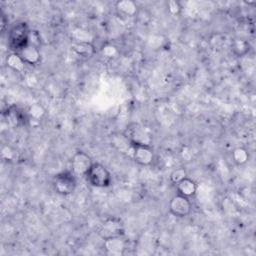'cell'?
<instances>
[{
	"label": "cell",
	"instance_id": "obj_1",
	"mask_svg": "<svg viewBox=\"0 0 256 256\" xmlns=\"http://www.w3.org/2000/svg\"><path fill=\"white\" fill-rule=\"evenodd\" d=\"M31 31L26 22H19L8 32V47L12 52L18 53L29 44Z\"/></svg>",
	"mask_w": 256,
	"mask_h": 256
},
{
	"label": "cell",
	"instance_id": "obj_2",
	"mask_svg": "<svg viewBox=\"0 0 256 256\" xmlns=\"http://www.w3.org/2000/svg\"><path fill=\"white\" fill-rule=\"evenodd\" d=\"M85 178L91 186L97 188L108 187L112 182V175L110 171L103 164L98 162H93L86 173Z\"/></svg>",
	"mask_w": 256,
	"mask_h": 256
},
{
	"label": "cell",
	"instance_id": "obj_3",
	"mask_svg": "<svg viewBox=\"0 0 256 256\" xmlns=\"http://www.w3.org/2000/svg\"><path fill=\"white\" fill-rule=\"evenodd\" d=\"M52 184L58 194L62 196L70 195L75 191L77 186L76 175L72 171H62L55 175Z\"/></svg>",
	"mask_w": 256,
	"mask_h": 256
},
{
	"label": "cell",
	"instance_id": "obj_4",
	"mask_svg": "<svg viewBox=\"0 0 256 256\" xmlns=\"http://www.w3.org/2000/svg\"><path fill=\"white\" fill-rule=\"evenodd\" d=\"M125 138L131 145H151L152 136L138 123H131L124 133Z\"/></svg>",
	"mask_w": 256,
	"mask_h": 256
},
{
	"label": "cell",
	"instance_id": "obj_5",
	"mask_svg": "<svg viewBox=\"0 0 256 256\" xmlns=\"http://www.w3.org/2000/svg\"><path fill=\"white\" fill-rule=\"evenodd\" d=\"M124 224L120 218L109 217L101 225L98 234L103 240H105L111 237L124 235Z\"/></svg>",
	"mask_w": 256,
	"mask_h": 256
},
{
	"label": "cell",
	"instance_id": "obj_6",
	"mask_svg": "<svg viewBox=\"0 0 256 256\" xmlns=\"http://www.w3.org/2000/svg\"><path fill=\"white\" fill-rule=\"evenodd\" d=\"M192 210V204L188 197L180 194L174 195L169 202V212L179 218H184L190 214Z\"/></svg>",
	"mask_w": 256,
	"mask_h": 256
},
{
	"label": "cell",
	"instance_id": "obj_7",
	"mask_svg": "<svg viewBox=\"0 0 256 256\" xmlns=\"http://www.w3.org/2000/svg\"><path fill=\"white\" fill-rule=\"evenodd\" d=\"M131 158L139 165L149 166L154 162V151L151 145H131Z\"/></svg>",
	"mask_w": 256,
	"mask_h": 256
},
{
	"label": "cell",
	"instance_id": "obj_8",
	"mask_svg": "<svg viewBox=\"0 0 256 256\" xmlns=\"http://www.w3.org/2000/svg\"><path fill=\"white\" fill-rule=\"evenodd\" d=\"M3 116L5 117L7 124L12 127L24 126L29 121L27 111H23L16 105H11L7 107V109L3 112Z\"/></svg>",
	"mask_w": 256,
	"mask_h": 256
},
{
	"label": "cell",
	"instance_id": "obj_9",
	"mask_svg": "<svg viewBox=\"0 0 256 256\" xmlns=\"http://www.w3.org/2000/svg\"><path fill=\"white\" fill-rule=\"evenodd\" d=\"M92 164V158L87 153L79 151L71 159V171L76 176H85Z\"/></svg>",
	"mask_w": 256,
	"mask_h": 256
},
{
	"label": "cell",
	"instance_id": "obj_10",
	"mask_svg": "<svg viewBox=\"0 0 256 256\" xmlns=\"http://www.w3.org/2000/svg\"><path fill=\"white\" fill-rule=\"evenodd\" d=\"M103 247L108 254L122 255L127 249V240L124 238V235L111 237L104 240Z\"/></svg>",
	"mask_w": 256,
	"mask_h": 256
},
{
	"label": "cell",
	"instance_id": "obj_11",
	"mask_svg": "<svg viewBox=\"0 0 256 256\" xmlns=\"http://www.w3.org/2000/svg\"><path fill=\"white\" fill-rule=\"evenodd\" d=\"M18 54L22 57V59L24 60V62L26 64L36 65L41 60V53H40L39 48L30 43L28 45H26L23 49H21L18 52Z\"/></svg>",
	"mask_w": 256,
	"mask_h": 256
},
{
	"label": "cell",
	"instance_id": "obj_12",
	"mask_svg": "<svg viewBox=\"0 0 256 256\" xmlns=\"http://www.w3.org/2000/svg\"><path fill=\"white\" fill-rule=\"evenodd\" d=\"M71 48L73 52L80 57L90 58L95 54V46L88 41H74Z\"/></svg>",
	"mask_w": 256,
	"mask_h": 256
},
{
	"label": "cell",
	"instance_id": "obj_13",
	"mask_svg": "<svg viewBox=\"0 0 256 256\" xmlns=\"http://www.w3.org/2000/svg\"><path fill=\"white\" fill-rule=\"evenodd\" d=\"M176 190H177L178 194L190 198L195 195V193L197 191V184L191 178L185 177L184 179H182L178 183H176Z\"/></svg>",
	"mask_w": 256,
	"mask_h": 256
},
{
	"label": "cell",
	"instance_id": "obj_14",
	"mask_svg": "<svg viewBox=\"0 0 256 256\" xmlns=\"http://www.w3.org/2000/svg\"><path fill=\"white\" fill-rule=\"evenodd\" d=\"M115 9L118 14L126 17H132L137 14L138 6L132 0H119L115 3Z\"/></svg>",
	"mask_w": 256,
	"mask_h": 256
},
{
	"label": "cell",
	"instance_id": "obj_15",
	"mask_svg": "<svg viewBox=\"0 0 256 256\" xmlns=\"http://www.w3.org/2000/svg\"><path fill=\"white\" fill-rule=\"evenodd\" d=\"M250 50V44L248 41L242 38H235L231 42V51L237 57H243L247 55Z\"/></svg>",
	"mask_w": 256,
	"mask_h": 256
},
{
	"label": "cell",
	"instance_id": "obj_16",
	"mask_svg": "<svg viewBox=\"0 0 256 256\" xmlns=\"http://www.w3.org/2000/svg\"><path fill=\"white\" fill-rule=\"evenodd\" d=\"M6 64L16 72H22L25 69V62L22 57L15 52H11L6 58Z\"/></svg>",
	"mask_w": 256,
	"mask_h": 256
},
{
	"label": "cell",
	"instance_id": "obj_17",
	"mask_svg": "<svg viewBox=\"0 0 256 256\" xmlns=\"http://www.w3.org/2000/svg\"><path fill=\"white\" fill-rule=\"evenodd\" d=\"M232 160L236 165H244L249 160V153L243 147H236L232 151Z\"/></svg>",
	"mask_w": 256,
	"mask_h": 256
},
{
	"label": "cell",
	"instance_id": "obj_18",
	"mask_svg": "<svg viewBox=\"0 0 256 256\" xmlns=\"http://www.w3.org/2000/svg\"><path fill=\"white\" fill-rule=\"evenodd\" d=\"M27 114H28V117H29V120L30 119H34V120H40L44 114H45V109L38 103H35V104H32L28 110H27Z\"/></svg>",
	"mask_w": 256,
	"mask_h": 256
},
{
	"label": "cell",
	"instance_id": "obj_19",
	"mask_svg": "<svg viewBox=\"0 0 256 256\" xmlns=\"http://www.w3.org/2000/svg\"><path fill=\"white\" fill-rule=\"evenodd\" d=\"M185 177H187V172L183 167H178L174 169L170 174V180L174 184L178 183L180 180L184 179Z\"/></svg>",
	"mask_w": 256,
	"mask_h": 256
},
{
	"label": "cell",
	"instance_id": "obj_20",
	"mask_svg": "<svg viewBox=\"0 0 256 256\" xmlns=\"http://www.w3.org/2000/svg\"><path fill=\"white\" fill-rule=\"evenodd\" d=\"M167 9L171 15H179L182 10V6L180 2L176 0H170L167 2Z\"/></svg>",
	"mask_w": 256,
	"mask_h": 256
},
{
	"label": "cell",
	"instance_id": "obj_21",
	"mask_svg": "<svg viewBox=\"0 0 256 256\" xmlns=\"http://www.w3.org/2000/svg\"><path fill=\"white\" fill-rule=\"evenodd\" d=\"M102 53L104 56L106 57H109V58H112L114 55L117 54V50L114 46L112 45H106L102 48Z\"/></svg>",
	"mask_w": 256,
	"mask_h": 256
},
{
	"label": "cell",
	"instance_id": "obj_22",
	"mask_svg": "<svg viewBox=\"0 0 256 256\" xmlns=\"http://www.w3.org/2000/svg\"><path fill=\"white\" fill-rule=\"evenodd\" d=\"M5 25H6L5 15L2 14V20H1V29H2V32H4V30H5Z\"/></svg>",
	"mask_w": 256,
	"mask_h": 256
}]
</instances>
